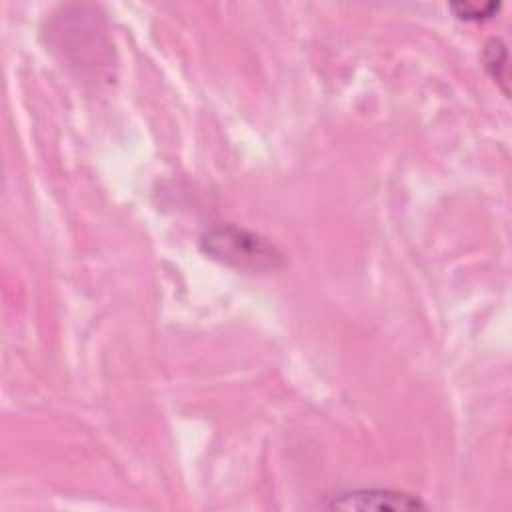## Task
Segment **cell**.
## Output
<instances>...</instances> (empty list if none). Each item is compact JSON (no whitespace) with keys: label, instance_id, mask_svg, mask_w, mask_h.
<instances>
[{"label":"cell","instance_id":"cell-1","mask_svg":"<svg viewBox=\"0 0 512 512\" xmlns=\"http://www.w3.org/2000/svg\"><path fill=\"white\" fill-rule=\"evenodd\" d=\"M200 248L210 258L236 270H274L282 264V252L264 236L226 224L210 228L200 238Z\"/></svg>","mask_w":512,"mask_h":512},{"label":"cell","instance_id":"cell-2","mask_svg":"<svg viewBox=\"0 0 512 512\" xmlns=\"http://www.w3.org/2000/svg\"><path fill=\"white\" fill-rule=\"evenodd\" d=\"M326 508L338 510H374V512H408L426 510L428 504L416 494L392 488H356L330 496Z\"/></svg>","mask_w":512,"mask_h":512},{"label":"cell","instance_id":"cell-3","mask_svg":"<svg viewBox=\"0 0 512 512\" xmlns=\"http://www.w3.org/2000/svg\"><path fill=\"white\" fill-rule=\"evenodd\" d=\"M482 62L492 80L508 96V52L506 44L500 38H490L482 48Z\"/></svg>","mask_w":512,"mask_h":512},{"label":"cell","instance_id":"cell-4","mask_svg":"<svg viewBox=\"0 0 512 512\" xmlns=\"http://www.w3.org/2000/svg\"><path fill=\"white\" fill-rule=\"evenodd\" d=\"M448 8L452 10V14L460 20H468V22H482V20H490L498 14V10L502 8L500 2H450Z\"/></svg>","mask_w":512,"mask_h":512}]
</instances>
